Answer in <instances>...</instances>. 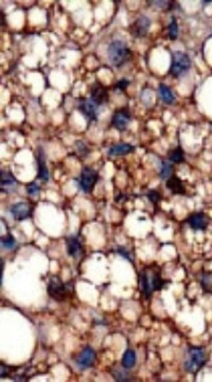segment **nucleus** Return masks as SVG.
Segmentation results:
<instances>
[{
  "label": "nucleus",
  "mask_w": 212,
  "mask_h": 382,
  "mask_svg": "<svg viewBox=\"0 0 212 382\" xmlns=\"http://www.w3.org/2000/svg\"><path fill=\"white\" fill-rule=\"evenodd\" d=\"M140 292L146 300L150 299L155 292H160L169 283L162 276V270L157 265L145 267L139 273Z\"/></svg>",
  "instance_id": "f257e3e1"
},
{
  "label": "nucleus",
  "mask_w": 212,
  "mask_h": 382,
  "mask_svg": "<svg viewBox=\"0 0 212 382\" xmlns=\"http://www.w3.org/2000/svg\"><path fill=\"white\" fill-rule=\"evenodd\" d=\"M208 361V354L205 349L199 346L188 348L183 362L185 371L191 374H196L205 366Z\"/></svg>",
  "instance_id": "f03ea898"
},
{
  "label": "nucleus",
  "mask_w": 212,
  "mask_h": 382,
  "mask_svg": "<svg viewBox=\"0 0 212 382\" xmlns=\"http://www.w3.org/2000/svg\"><path fill=\"white\" fill-rule=\"evenodd\" d=\"M73 284L71 282L64 283L57 275L50 278L47 286L48 295L56 302H64L71 297L73 293Z\"/></svg>",
  "instance_id": "7ed1b4c3"
},
{
  "label": "nucleus",
  "mask_w": 212,
  "mask_h": 382,
  "mask_svg": "<svg viewBox=\"0 0 212 382\" xmlns=\"http://www.w3.org/2000/svg\"><path fill=\"white\" fill-rule=\"evenodd\" d=\"M108 60L116 67H120L130 60L131 51L125 42L120 40L112 42L107 49Z\"/></svg>",
  "instance_id": "20e7f679"
},
{
  "label": "nucleus",
  "mask_w": 212,
  "mask_h": 382,
  "mask_svg": "<svg viewBox=\"0 0 212 382\" xmlns=\"http://www.w3.org/2000/svg\"><path fill=\"white\" fill-rule=\"evenodd\" d=\"M191 61L190 56L182 51H175L172 54V60L169 73L174 77H181L190 70Z\"/></svg>",
  "instance_id": "39448f33"
},
{
  "label": "nucleus",
  "mask_w": 212,
  "mask_h": 382,
  "mask_svg": "<svg viewBox=\"0 0 212 382\" xmlns=\"http://www.w3.org/2000/svg\"><path fill=\"white\" fill-rule=\"evenodd\" d=\"M99 179L97 171L90 167L85 166L82 169L81 175L78 179V184L85 194H91L94 190Z\"/></svg>",
  "instance_id": "423d86ee"
},
{
  "label": "nucleus",
  "mask_w": 212,
  "mask_h": 382,
  "mask_svg": "<svg viewBox=\"0 0 212 382\" xmlns=\"http://www.w3.org/2000/svg\"><path fill=\"white\" fill-rule=\"evenodd\" d=\"M90 98L82 97L78 102V109L89 123L96 122L99 115V108Z\"/></svg>",
  "instance_id": "0eeeda50"
},
{
  "label": "nucleus",
  "mask_w": 212,
  "mask_h": 382,
  "mask_svg": "<svg viewBox=\"0 0 212 382\" xmlns=\"http://www.w3.org/2000/svg\"><path fill=\"white\" fill-rule=\"evenodd\" d=\"M186 223L194 231H205L210 224V218L202 211L194 212L186 219Z\"/></svg>",
  "instance_id": "6e6552de"
},
{
  "label": "nucleus",
  "mask_w": 212,
  "mask_h": 382,
  "mask_svg": "<svg viewBox=\"0 0 212 382\" xmlns=\"http://www.w3.org/2000/svg\"><path fill=\"white\" fill-rule=\"evenodd\" d=\"M131 113L127 108L118 109L114 112L111 118V124L120 132H125L131 121Z\"/></svg>",
  "instance_id": "1a4fd4ad"
},
{
  "label": "nucleus",
  "mask_w": 212,
  "mask_h": 382,
  "mask_svg": "<svg viewBox=\"0 0 212 382\" xmlns=\"http://www.w3.org/2000/svg\"><path fill=\"white\" fill-rule=\"evenodd\" d=\"M151 26L148 17L141 15L129 26V32L133 38L141 39L147 36Z\"/></svg>",
  "instance_id": "9d476101"
},
{
  "label": "nucleus",
  "mask_w": 212,
  "mask_h": 382,
  "mask_svg": "<svg viewBox=\"0 0 212 382\" xmlns=\"http://www.w3.org/2000/svg\"><path fill=\"white\" fill-rule=\"evenodd\" d=\"M90 99L98 107L106 104L109 100L107 89L99 82L93 84L91 87Z\"/></svg>",
  "instance_id": "9b49d317"
},
{
  "label": "nucleus",
  "mask_w": 212,
  "mask_h": 382,
  "mask_svg": "<svg viewBox=\"0 0 212 382\" xmlns=\"http://www.w3.org/2000/svg\"><path fill=\"white\" fill-rule=\"evenodd\" d=\"M10 212L15 220L23 221L32 216L33 208L28 202H19L11 206Z\"/></svg>",
  "instance_id": "f8f14e48"
},
{
  "label": "nucleus",
  "mask_w": 212,
  "mask_h": 382,
  "mask_svg": "<svg viewBox=\"0 0 212 382\" xmlns=\"http://www.w3.org/2000/svg\"><path fill=\"white\" fill-rule=\"evenodd\" d=\"M36 158L38 165V178L43 182H48L49 171L46 165L45 153L42 147H39L37 149Z\"/></svg>",
  "instance_id": "ddd939ff"
},
{
  "label": "nucleus",
  "mask_w": 212,
  "mask_h": 382,
  "mask_svg": "<svg viewBox=\"0 0 212 382\" xmlns=\"http://www.w3.org/2000/svg\"><path fill=\"white\" fill-rule=\"evenodd\" d=\"M96 360V353L90 347L84 349L77 360V364L81 369H87L91 367Z\"/></svg>",
  "instance_id": "4468645a"
},
{
  "label": "nucleus",
  "mask_w": 212,
  "mask_h": 382,
  "mask_svg": "<svg viewBox=\"0 0 212 382\" xmlns=\"http://www.w3.org/2000/svg\"><path fill=\"white\" fill-rule=\"evenodd\" d=\"M68 255L74 259L79 258L83 253V247L79 238L70 236L65 240Z\"/></svg>",
  "instance_id": "2eb2a0df"
},
{
  "label": "nucleus",
  "mask_w": 212,
  "mask_h": 382,
  "mask_svg": "<svg viewBox=\"0 0 212 382\" xmlns=\"http://www.w3.org/2000/svg\"><path fill=\"white\" fill-rule=\"evenodd\" d=\"M18 182L14 175L9 171H1L0 175V185L1 192L9 193L17 188Z\"/></svg>",
  "instance_id": "dca6fc26"
},
{
  "label": "nucleus",
  "mask_w": 212,
  "mask_h": 382,
  "mask_svg": "<svg viewBox=\"0 0 212 382\" xmlns=\"http://www.w3.org/2000/svg\"><path fill=\"white\" fill-rule=\"evenodd\" d=\"M166 188L175 196H184L186 193V188L182 179L176 175H173L166 181Z\"/></svg>",
  "instance_id": "f3484780"
},
{
  "label": "nucleus",
  "mask_w": 212,
  "mask_h": 382,
  "mask_svg": "<svg viewBox=\"0 0 212 382\" xmlns=\"http://www.w3.org/2000/svg\"><path fill=\"white\" fill-rule=\"evenodd\" d=\"M135 151V147L129 143H119L112 146L108 151V157H124L133 153Z\"/></svg>",
  "instance_id": "a211bd4d"
},
{
  "label": "nucleus",
  "mask_w": 212,
  "mask_h": 382,
  "mask_svg": "<svg viewBox=\"0 0 212 382\" xmlns=\"http://www.w3.org/2000/svg\"><path fill=\"white\" fill-rule=\"evenodd\" d=\"M159 93L161 99H162V101L165 104L169 105L174 104L175 101H176V98H175L172 91L166 85L163 83L159 84Z\"/></svg>",
  "instance_id": "6ab92c4d"
},
{
  "label": "nucleus",
  "mask_w": 212,
  "mask_h": 382,
  "mask_svg": "<svg viewBox=\"0 0 212 382\" xmlns=\"http://www.w3.org/2000/svg\"><path fill=\"white\" fill-rule=\"evenodd\" d=\"M168 159L172 164H182L186 161L185 153L180 145L172 149L169 154Z\"/></svg>",
  "instance_id": "aec40b11"
},
{
  "label": "nucleus",
  "mask_w": 212,
  "mask_h": 382,
  "mask_svg": "<svg viewBox=\"0 0 212 382\" xmlns=\"http://www.w3.org/2000/svg\"><path fill=\"white\" fill-rule=\"evenodd\" d=\"M136 360H137V356L135 351L128 349L122 357V365L126 369H131L135 366Z\"/></svg>",
  "instance_id": "412c9836"
},
{
  "label": "nucleus",
  "mask_w": 212,
  "mask_h": 382,
  "mask_svg": "<svg viewBox=\"0 0 212 382\" xmlns=\"http://www.w3.org/2000/svg\"><path fill=\"white\" fill-rule=\"evenodd\" d=\"M174 175V164L169 161H162L159 169V177L161 180L166 181Z\"/></svg>",
  "instance_id": "4be33fe9"
},
{
  "label": "nucleus",
  "mask_w": 212,
  "mask_h": 382,
  "mask_svg": "<svg viewBox=\"0 0 212 382\" xmlns=\"http://www.w3.org/2000/svg\"><path fill=\"white\" fill-rule=\"evenodd\" d=\"M126 370L127 369L124 367L114 368L112 370V375L114 379L118 382L131 381V376H130V374Z\"/></svg>",
  "instance_id": "5701e85b"
},
{
  "label": "nucleus",
  "mask_w": 212,
  "mask_h": 382,
  "mask_svg": "<svg viewBox=\"0 0 212 382\" xmlns=\"http://www.w3.org/2000/svg\"><path fill=\"white\" fill-rule=\"evenodd\" d=\"M200 284L204 292L206 293L212 292V272H204L202 274Z\"/></svg>",
  "instance_id": "b1692460"
},
{
  "label": "nucleus",
  "mask_w": 212,
  "mask_h": 382,
  "mask_svg": "<svg viewBox=\"0 0 212 382\" xmlns=\"http://www.w3.org/2000/svg\"><path fill=\"white\" fill-rule=\"evenodd\" d=\"M169 36L171 41H175L178 36V25L176 19L172 17L170 24L168 26Z\"/></svg>",
  "instance_id": "393cba45"
},
{
  "label": "nucleus",
  "mask_w": 212,
  "mask_h": 382,
  "mask_svg": "<svg viewBox=\"0 0 212 382\" xmlns=\"http://www.w3.org/2000/svg\"><path fill=\"white\" fill-rule=\"evenodd\" d=\"M16 241L11 234H7L1 238V247L7 249H12L16 247Z\"/></svg>",
  "instance_id": "a878e982"
},
{
  "label": "nucleus",
  "mask_w": 212,
  "mask_h": 382,
  "mask_svg": "<svg viewBox=\"0 0 212 382\" xmlns=\"http://www.w3.org/2000/svg\"><path fill=\"white\" fill-rule=\"evenodd\" d=\"M147 198L149 202H151L154 206L158 205L159 202L161 201V195L158 191L156 190H150L147 192Z\"/></svg>",
  "instance_id": "bb28decb"
},
{
  "label": "nucleus",
  "mask_w": 212,
  "mask_h": 382,
  "mask_svg": "<svg viewBox=\"0 0 212 382\" xmlns=\"http://www.w3.org/2000/svg\"><path fill=\"white\" fill-rule=\"evenodd\" d=\"M149 2L165 10H170L172 8L173 1H149Z\"/></svg>",
  "instance_id": "cd10ccee"
},
{
  "label": "nucleus",
  "mask_w": 212,
  "mask_h": 382,
  "mask_svg": "<svg viewBox=\"0 0 212 382\" xmlns=\"http://www.w3.org/2000/svg\"><path fill=\"white\" fill-rule=\"evenodd\" d=\"M130 81L126 79H122L118 81V83L114 86V90L116 92H123L127 89L129 85Z\"/></svg>",
  "instance_id": "c85d7f7f"
},
{
  "label": "nucleus",
  "mask_w": 212,
  "mask_h": 382,
  "mask_svg": "<svg viewBox=\"0 0 212 382\" xmlns=\"http://www.w3.org/2000/svg\"><path fill=\"white\" fill-rule=\"evenodd\" d=\"M26 192L30 196H38L40 192V187L36 182L29 183L26 186Z\"/></svg>",
  "instance_id": "c756f323"
},
{
  "label": "nucleus",
  "mask_w": 212,
  "mask_h": 382,
  "mask_svg": "<svg viewBox=\"0 0 212 382\" xmlns=\"http://www.w3.org/2000/svg\"><path fill=\"white\" fill-rule=\"evenodd\" d=\"M116 252L120 256L123 257L124 258L129 261L130 262H133V258H132L131 254L130 253L129 251L127 250L125 247H118L116 249Z\"/></svg>",
  "instance_id": "7c9ffc66"
},
{
  "label": "nucleus",
  "mask_w": 212,
  "mask_h": 382,
  "mask_svg": "<svg viewBox=\"0 0 212 382\" xmlns=\"http://www.w3.org/2000/svg\"><path fill=\"white\" fill-rule=\"evenodd\" d=\"M76 146H77L78 151L81 153V155L86 157L89 154V150L87 149L86 146L83 143V141H76Z\"/></svg>",
  "instance_id": "2f4dec72"
},
{
  "label": "nucleus",
  "mask_w": 212,
  "mask_h": 382,
  "mask_svg": "<svg viewBox=\"0 0 212 382\" xmlns=\"http://www.w3.org/2000/svg\"><path fill=\"white\" fill-rule=\"evenodd\" d=\"M9 374L8 368L6 366L3 365V364H1V378L7 377Z\"/></svg>",
  "instance_id": "473e14b6"
},
{
  "label": "nucleus",
  "mask_w": 212,
  "mask_h": 382,
  "mask_svg": "<svg viewBox=\"0 0 212 382\" xmlns=\"http://www.w3.org/2000/svg\"><path fill=\"white\" fill-rule=\"evenodd\" d=\"M3 261L1 260V283L2 282V276H3Z\"/></svg>",
  "instance_id": "72a5a7b5"
}]
</instances>
